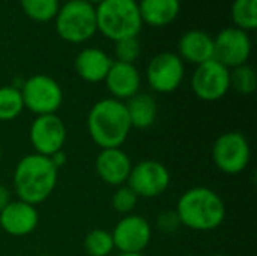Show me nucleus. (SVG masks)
<instances>
[{
  "mask_svg": "<svg viewBox=\"0 0 257 256\" xmlns=\"http://www.w3.org/2000/svg\"><path fill=\"white\" fill-rule=\"evenodd\" d=\"M59 169L54 167L50 157L36 152L24 155L15 166L12 183L20 201L32 205L45 202L54 192Z\"/></svg>",
  "mask_w": 257,
  "mask_h": 256,
  "instance_id": "obj_1",
  "label": "nucleus"
},
{
  "mask_svg": "<svg viewBox=\"0 0 257 256\" xmlns=\"http://www.w3.org/2000/svg\"><path fill=\"white\" fill-rule=\"evenodd\" d=\"M131 124L123 101L102 98L96 101L87 115V131L101 149L120 148L130 136Z\"/></svg>",
  "mask_w": 257,
  "mask_h": 256,
  "instance_id": "obj_2",
  "label": "nucleus"
},
{
  "mask_svg": "<svg viewBox=\"0 0 257 256\" xmlns=\"http://www.w3.org/2000/svg\"><path fill=\"white\" fill-rule=\"evenodd\" d=\"M181 225L193 231L217 229L226 217L221 196L208 187H193L181 195L175 210Z\"/></svg>",
  "mask_w": 257,
  "mask_h": 256,
  "instance_id": "obj_3",
  "label": "nucleus"
},
{
  "mask_svg": "<svg viewBox=\"0 0 257 256\" xmlns=\"http://www.w3.org/2000/svg\"><path fill=\"white\" fill-rule=\"evenodd\" d=\"M95 12L98 32L114 42L139 36L143 27L137 0H104Z\"/></svg>",
  "mask_w": 257,
  "mask_h": 256,
  "instance_id": "obj_4",
  "label": "nucleus"
},
{
  "mask_svg": "<svg viewBox=\"0 0 257 256\" xmlns=\"http://www.w3.org/2000/svg\"><path fill=\"white\" fill-rule=\"evenodd\" d=\"M54 26L57 35L69 44H83L98 32L95 6L84 0H68L60 5Z\"/></svg>",
  "mask_w": 257,
  "mask_h": 256,
  "instance_id": "obj_5",
  "label": "nucleus"
},
{
  "mask_svg": "<svg viewBox=\"0 0 257 256\" xmlns=\"http://www.w3.org/2000/svg\"><path fill=\"white\" fill-rule=\"evenodd\" d=\"M21 97L24 109L36 116L57 113L63 104V89L53 77L47 74H35L23 81Z\"/></svg>",
  "mask_w": 257,
  "mask_h": 256,
  "instance_id": "obj_6",
  "label": "nucleus"
},
{
  "mask_svg": "<svg viewBox=\"0 0 257 256\" xmlns=\"http://www.w3.org/2000/svg\"><path fill=\"white\" fill-rule=\"evenodd\" d=\"M251 158L248 139L241 131H227L217 137L212 146V161L226 175L244 172Z\"/></svg>",
  "mask_w": 257,
  "mask_h": 256,
  "instance_id": "obj_7",
  "label": "nucleus"
},
{
  "mask_svg": "<svg viewBox=\"0 0 257 256\" xmlns=\"http://www.w3.org/2000/svg\"><path fill=\"white\" fill-rule=\"evenodd\" d=\"M191 91L206 103L224 98L230 91V69L215 59L197 65L191 75Z\"/></svg>",
  "mask_w": 257,
  "mask_h": 256,
  "instance_id": "obj_8",
  "label": "nucleus"
},
{
  "mask_svg": "<svg viewBox=\"0 0 257 256\" xmlns=\"http://www.w3.org/2000/svg\"><path fill=\"white\" fill-rule=\"evenodd\" d=\"M146 78L152 91L158 94H172L185 78V63L176 53L161 51L149 60Z\"/></svg>",
  "mask_w": 257,
  "mask_h": 256,
  "instance_id": "obj_9",
  "label": "nucleus"
},
{
  "mask_svg": "<svg viewBox=\"0 0 257 256\" xmlns=\"http://www.w3.org/2000/svg\"><path fill=\"white\" fill-rule=\"evenodd\" d=\"M172 177L169 169L158 160H142L133 164L126 186L139 198H158L170 186Z\"/></svg>",
  "mask_w": 257,
  "mask_h": 256,
  "instance_id": "obj_10",
  "label": "nucleus"
},
{
  "mask_svg": "<svg viewBox=\"0 0 257 256\" xmlns=\"http://www.w3.org/2000/svg\"><path fill=\"white\" fill-rule=\"evenodd\" d=\"M251 38L248 32L235 26L223 29L214 38V59L229 69L245 65L251 56Z\"/></svg>",
  "mask_w": 257,
  "mask_h": 256,
  "instance_id": "obj_11",
  "label": "nucleus"
},
{
  "mask_svg": "<svg viewBox=\"0 0 257 256\" xmlns=\"http://www.w3.org/2000/svg\"><path fill=\"white\" fill-rule=\"evenodd\" d=\"M66 134V125L57 113L36 116L29 130V139L35 152L45 157L63 149Z\"/></svg>",
  "mask_w": 257,
  "mask_h": 256,
  "instance_id": "obj_12",
  "label": "nucleus"
},
{
  "mask_svg": "<svg viewBox=\"0 0 257 256\" xmlns=\"http://www.w3.org/2000/svg\"><path fill=\"white\" fill-rule=\"evenodd\" d=\"M111 237L120 253H143L151 243L152 228L143 216L128 214L116 223Z\"/></svg>",
  "mask_w": 257,
  "mask_h": 256,
  "instance_id": "obj_13",
  "label": "nucleus"
},
{
  "mask_svg": "<svg viewBox=\"0 0 257 256\" xmlns=\"http://www.w3.org/2000/svg\"><path fill=\"white\" fill-rule=\"evenodd\" d=\"M133 163L130 155L122 148L101 149L95 158V170L98 177L111 187L126 184Z\"/></svg>",
  "mask_w": 257,
  "mask_h": 256,
  "instance_id": "obj_14",
  "label": "nucleus"
},
{
  "mask_svg": "<svg viewBox=\"0 0 257 256\" xmlns=\"http://www.w3.org/2000/svg\"><path fill=\"white\" fill-rule=\"evenodd\" d=\"M39 223V213L35 205L24 201H11L0 213V231L12 237H26L32 234Z\"/></svg>",
  "mask_w": 257,
  "mask_h": 256,
  "instance_id": "obj_15",
  "label": "nucleus"
},
{
  "mask_svg": "<svg viewBox=\"0 0 257 256\" xmlns=\"http://www.w3.org/2000/svg\"><path fill=\"white\" fill-rule=\"evenodd\" d=\"M104 83L111 98L125 103L131 97L139 94L142 86V75L136 65L113 60L104 78Z\"/></svg>",
  "mask_w": 257,
  "mask_h": 256,
  "instance_id": "obj_16",
  "label": "nucleus"
},
{
  "mask_svg": "<svg viewBox=\"0 0 257 256\" xmlns=\"http://www.w3.org/2000/svg\"><path fill=\"white\" fill-rule=\"evenodd\" d=\"M184 63L200 65L211 59H214V38L200 29H191L185 32L178 42V53H176Z\"/></svg>",
  "mask_w": 257,
  "mask_h": 256,
  "instance_id": "obj_17",
  "label": "nucleus"
},
{
  "mask_svg": "<svg viewBox=\"0 0 257 256\" xmlns=\"http://www.w3.org/2000/svg\"><path fill=\"white\" fill-rule=\"evenodd\" d=\"M113 59L98 47H86L83 48L74 62V68L78 77L87 83H99L104 81Z\"/></svg>",
  "mask_w": 257,
  "mask_h": 256,
  "instance_id": "obj_18",
  "label": "nucleus"
},
{
  "mask_svg": "<svg viewBox=\"0 0 257 256\" xmlns=\"http://www.w3.org/2000/svg\"><path fill=\"white\" fill-rule=\"evenodd\" d=\"M137 3L143 24L152 27L172 24L181 11V0H139Z\"/></svg>",
  "mask_w": 257,
  "mask_h": 256,
  "instance_id": "obj_19",
  "label": "nucleus"
},
{
  "mask_svg": "<svg viewBox=\"0 0 257 256\" xmlns=\"http://www.w3.org/2000/svg\"><path fill=\"white\" fill-rule=\"evenodd\" d=\"M131 128L146 130L152 127L158 116V104L149 94H136L125 103Z\"/></svg>",
  "mask_w": 257,
  "mask_h": 256,
  "instance_id": "obj_20",
  "label": "nucleus"
},
{
  "mask_svg": "<svg viewBox=\"0 0 257 256\" xmlns=\"http://www.w3.org/2000/svg\"><path fill=\"white\" fill-rule=\"evenodd\" d=\"M24 110L21 91L17 86L0 88V121L8 122L17 119Z\"/></svg>",
  "mask_w": 257,
  "mask_h": 256,
  "instance_id": "obj_21",
  "label": "nucleus"
},
{
  "mask_svg": "<svg viewBox=\"0 0 257 256\" xmlns=\"http://www.w3.org/2000/svg\"><path fill=\"white\" fill-rule=\"evenodd\" d=\"M230 17L235 27L251 32L257 27V0H233Z\"/></svg>",
  "mask_w": 257,
  "mask_h": 256,
  "instance_id": "obj_22",
  "label": "nucleus"
},
{
  "mask_svg": "<svg viewBox=\"0 0 257 256\" xmlns=\"http://www.w3.org/2000/svg\"><path fill=\"white\" fill-rule=\"evenodd\" d=\"M24 14L36 23H48L54 20L60 0H20Z\"/></svg>",
  "mask_w": 257,
  "mask_h": 256,
  "instance_id": "obj_23",
  "label": "nucleus"
},
{
  "mask_svg": "<svg viewBox=\"0 0 257 256\" xmlns=\"http://www.w3.org/2000/svg\"><path fill=\"white\" fill-rule=\"evenodd\" d=\"M83 246L89 256H108L114 249L111 232L99 228L92 229L89 234H86Z\"/></svg>",
  "mask_w": 257,
  "mask_h": 256,
  "instance_id": "obj_24",
  "label": "nucleus"
},
{
  "mask_svg": "<svg viewBox=\"0 0 257 256\" xmlns=\"http://www.w3.org/2000/svg\"><path fill=\"white\" fill-rule=\"evenodd\" d=\"M230 88L241 95L254 94L257 89L256 71L248 63L230 69Z\"/></svg>",
  "mask_w": 257,
  "mask_h": 256,
  "instance_id": "obj_25",
  "label": "nucleus"
},
{
  "mask_svg": "<svg viewBox=\"0 0 257 256\" xmlns=\"http://www.w3.org/2000/svg\"><path fill=\"white\" fill-rule=\"evenodd\" d=\"M139 199L140 198L134 193V190L130 186L123 184V186L116 187V190L111 196V207L116 213H119L122 216H128L136 210Z\"/></svg>",
  "mask_w": 257,
  "mask_h": 256,
  "instance_id": "obj_26",
  "label": "nucleus"
},
{
  "mask_svg": "<svg viewBox=\"0 0 257 256\" xmlns=\"http://www.w3.org/2000/svg\"><path fill=\"white\" fill-rule=\"evenodd\" d=\"M114 54L117 62L123 63H133L140 57L142 54V45L139 38H125L114 42Z\"/></svg>",
  "mask_w": 257,
  "mask_h": 256,
  "instance_id": "obj_27",
  "label": "nucleus"
},
{
  "mask_svg": "<svg viewBox=\"0 0 257 256\" xmlns=\"http://www.w3.org/2000/svg\"><path fill=\"white\" fill-rule=\"evenodd\" d=\"M181 220L176 211L173 210H166L157 216V228L158 231L164 234H173L181 228Z\"/></svg>",
  "mask_w": 257,
  "mask_h": 256,
  "instance_id": "obj_28",
  "label": "nucleus"
},
{
  "mask_svg": "<svg viewBox=\"0 0 257 256\" xmlns=\"http://www.w3.org/2000/svg\"><path fill=\"white\" fill-rule=\"evenodd\" d=\"M11 201H12L11 199V190L6 186H2L0 184V213L9 205Z\"/></svg>",
  "mask_w": 257,
  "mask_h": 256,
  "instance_id": "obj_29",
  "label": "nucleus"
},
{
  "mask_svg": "<svg viewBox=\"0 0 257 256\" xmlns=\"http://www.w3.org/2000/svg\"><path fill=\"white\" fill-rule=\"evenodd\" d=\"M50 160H51V163L54 164L56 169H60V167L66 163V154H65L63 149H62V151H57V152H54V154L50 157Z\"/></svg>",
  "mask_w": 257,
  "mask_h": 256,
  "instance_id": "obj_30",
  "label": "nucleus"
},
{
  "mask_svg": "<svg viewBox=\"0 0 257 256\" xmlns=\"http://www.w3.org/2000/svg\"><path fill=\"white\" fill-rule=\"evenodd\" d=\"M84 2H87V3H90V5H93V6H98V5L102 3L104 0H84Z\"/></svg>",
  "mask_w": 257,
  "mask_h": 256,
  "instance_id": "obj_31",
  "label": "nucleus"
},
{
  "mask_svg": "<svg viewBox=\"0 0 257 256\" xmlns=\"http://www.w3.org/2000/svg\"><path fill=\"white\" fill-rule=\"evenodd\" d=\"M117 256H146L143 253H119Z\"/></svg>",
  "mask_w": 257,
  "mask_h": 256,
  "instance_id": "obj_32",
  "label": "nucleus"
},
{
  "mask_svg": "<svg viewBox=\"0 0 257 256\" xmlns=\"http://www.w3.org/2000/svg\"><path fill=\"white\" fill-rule=\"evenodd\" d=\"M211 256H226V255H221V253H214V255Z\"/></svg>",
  "mask_w": 257,
  "mask_h": 256,
  "instance_id": "obj_33",
  "label": "nucleus"
},
{
  "mask_svg": "<svg viewBox=\"0 0 257 256\" xmlns=\"http://www.w3.org/2000/svg\"><path fill=\"white\" fill-rule=\"evenodd\" d=\"M36 256H53V255H48V253H42V255H36Z\"/></svg>",
  "mask_w": 257,
  "mask_h": 256,
  "instance_id": "obj_34",
  "label": "nucleus"
},
{
  "mask_svg": "<svg viewBox=\"0 0 257 256\" xmlns=\"http://www.w3.org/2000/svg\"><path fill=\"white\" fill-rule=\"evenodd\" d=\"M0 161H2V146H0Z\"/></svg>",
  "mask_w": 257,
  "mask_h": 256,
  "instance_id": "obj_35",
  "label": "nucleus"
},
{
  "mask_svg": "<svg viewBox=\"0 0 257 256\" xmlns=\"http://www.w3.org/2000/svg\"><path fill=\"white\" fill-rule=\"evenodd\" d=\"M184 256H193V255H184Z\"/></svg>",
  "mask_w": 257,
  "mask_h": 256,
  "instance_id": "obj_36",
  "label": "nucleus"
},
{
  "mask_svg": "<svg viewBox=\"0 0 257 256\" xmlns=\"http://www.w3.org/2000/svg\"><path fill=\"white\" fill-rule=\"evenodd\" d=\"M137 2H139V0H137Z\"/></svg>",
  "mask_w": 257,
  "mask_h": 256,
  "instance_id": "obj_37",
  "label": "nucleus"
}]
</instances>
